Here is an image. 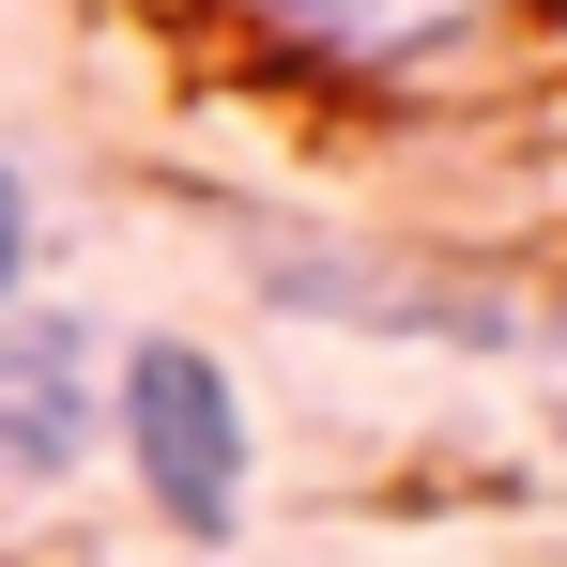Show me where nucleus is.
I'll list each match as a JSON object with an SVG mask.
<instances>
[{
    "instance_id": "nucleus-1",
    "label": "nucleus",
    "mask_w": 567,
    "mask_h": 567,
    "mask_svg": "<svg viewBox=\"0 0 567 567\" xmlns=\"http://www.w3.org/2000/svg\"><path fill=\"white\" fill-rule=\"evenodd\" d=\"M107 445L138 461V506H154L169 537L215 553V537L246 522V461H261V445H246V383L215 369L199 338H138V353H123V383H107Z\"/></svg>"
},
{
    "instance_id": "nucleus-2",
    "label": "nucleus",
    "mask_w": 567,
    "mask_h": 567,
    "mask_svg": "<svg viewBox=\"0 0 567 567\" xmlns=\"http://www.w3.org/2000/svg\"><path fill=\"white\" fill-rule=\"evenodd\" d=\"M93 461V322L78 307H0V491Z\"/></svg>"
},
{
    "instance_id": "nucleus-3",
    "label": "nucleus",
    "mask_w": 567,
    "mask_h": 567,
    "mask_svg": "<svg viewBox=\"0 0 567 567\" xmlns=\"http://www.w3.org/2000/svg\"><path fill=\"white\" fill-rule=\"evenodd\" d=\"M261 291H277V307H322V322H383V338H461V353H506V307H491V291H445V277H414V261L261 246Z\"/></svg>"
},
{
    "instance_id": "nucleus-4",
    "label": "nucleus",
    "mask_w": 567,
    "mask_h": 567,
    "mask_svg": "<svg viewBox=\"0 0 567 567\" xmlns=\"http://www.w3.org/2000/svg\"><path fill=\"white\" fill-rule=\"evenodd\" d=\"M277 62L307 78H399V62H430V47H461L491 0H230Z\"/></svg>"
},
{
    "instance_id": "nucleus-5",
    "label": "nucleus",
    "mask_w": 567,
    "mask_h": 567,
    "mask_svg": "<svg viewBox=\"0 0 567 567\" xmlns=\"http://www.w3.org/2000/svg\"><path fill=\"white\" fill-rule=\"evenodd\" d=\"M31 246H47V199H31V169L0 154V307L31 291Z\"/></svg>"
}]
</instances>
